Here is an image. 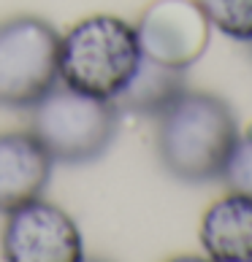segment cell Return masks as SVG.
Returning a JSON list of instances; mask_svg holds the SVG:
<instances>
[{
    "instance_id": "obj_1",
    "label": "cell",
    "mask_w": 252,
    "mask_h": 262,
    "mask_svg": "<svg viewBox=\"0 0 252 262\" xmlns=\"http://www.w3.org/2000/svg\"><path fill=\"white\" fill-rule=\"evenodd\" d=\"M236 138V116L217 95L182 92L158 114L160 162L179 181L203 184L220 179Z\"/></svg>"
},
{
    "instance_id": "obj_2",
    "label": "cell",
    "mask_w": 252,
    "mask_h": 262,
    "mask_svg": "<svg viewBox=\"0 0 252 262\" xmlns=\"http://www.w3.org/2000/svg\"><path fill=\"white\" fill-rule=\"evenodd\" d=\"M144 60L139 27L98 14L60 38V79L65 86L101 100H117Z\"/></svg>"
},
{
    "instance_id": "obj_3",
    "label": "cell",
    "mask_w": 252,
    "mask_h": 262,
    "mask_svg": "<svg viewBox=\"0 0 252 262\" xmlns=\"http://www.w3.org/2000/svg\"><path fill=\"white\" fill-rule=\"evenodd\" d=\"M120 122L114 100L82 95L71 86H54L33 105V135L54 162H92L111 146Z\"/></svg>"
},
{
    "instance_id": "obj_4",
    "label": "cell",
    "mask_w": 252,
    "mask_h": 262,
    "mask_svg": "<svg viewBox=\"0 0 252 262\" xmlns=\"http://www.w3.org/2000/svg\"><path fill=\"white\" fill-rule=\"evenodd\" d=\"M60 79V33L38 16L0 25V105L33 108Z\"/></svg>"
},
{
    "instance_id": "obj_5",
    "label": "cell",
    "mask_w": 252,
    "mask_h": 262,
    "mask_svg": "<svg viewBox=\"0 0 252 262\" xmlns=\"http://www.w3.org/2000/svg\"><path fill=\"white\" fill-rule=\"evenodd\" d=\"M3 257L8 262H82L84 246L76 222L63 208L35 198L8 213Z\"/></svg>"
},
{
    "instance_id": "obj_6",
    "label": "cell",
    "mask_w": 252,
    "mask_h": 262,
    "mask_svg": "<svg viewBox=\"0 0 252 262\" xmlns=\"http://www.w3.org/2000/svg\"><path fill=\"white\" fill-rule=\"evenodd\" d=\"M206 19L187 0H160L152 6L139 27L141 49L147 57L166 65L185 68L198 60L206 46Z\"/></svg>"
},
{
    "instance_id": "obj_7",
    "label": "cell",
    "mask_w": 252,
    "mask_h": 262,
    "mask_svg": "<svg viewBox=\"0 0 252 262\" xmlns=\"http://www.w3.org/2000/svg\"><path fill=\"white\" fill-rule=\"evenodd\" d=\"M52 154L33 133L0 135V211L14 208L41 198L52 176Z\"/></svg>"
},
{
    "instance_id": "obj_8",
    "label": "cell",
    "mask_w": 252,
    "mask_h": 262,
    "mask_svg": "<svg viewBox=\"0 0 252 262\" xmlns=\"http://www.w3.org/2000/svg\"><path fill=\"white\" fill-rule=\"evenodd\" d=\"M201 244L217 262H252V198L217 200L201 219Z\"/></svg>"
},
{
    "instance_id": "obj_9",
    "label": "cell",
    "mask_w": 252,
    "mask_h": 262,
    "mask_svg": "<svg viewBox=\"0 0 252 262\" xmlns=\"http://www.w3.org/2000/svg\"><path fill=\"white\" fill-rule=\"evenodd\" d=\"M185 92V68L158 62L144 54L139 71L130 79V84L117 95V105L135 114H154L158 116L163 108Z\"/></svg>"
},
{
    "instance_id": "obj_10",
    "label": "cell",
    "mask_w": 252,
    "mask_h": 262,
    "mask_svg": "<svg viewBox=\"0 0 252 262\" xmlns=\"http://www.w3.org/2000/svg\"><path fill=\"white\" fill-rule=\"evenodd\" d=\"M203 19L234 41H252V0H196Z\"/></svg>"
},
{
    "instance_id": "obj_11",
    "label": "cell",
    "mask_w": 252,
    "mask_h": 262,
    "mask_svg": "<svg viewBox=\"0 0 252 262\" xmlns=\"http://www.w3.org/2000/svg\"><path fill=\"white\" fill-rule=\"evenodd\" d=\"M220 179L228 184L230 192L252 198V130L244 133V135L239 133V138H236L234 149L228 154Z\"/></svg>"
},
{
    "instance_id": "obj_12",
    "label": "cell",
    "mask_w": 252,
    "mask_h": 262,
    "mask_svg": "<svg viewBox=\"0 0 252 262\" xmlns=\"http://www.w3.org/2000/svg\"><path fill=\"white\" fill-rule=\"evenodd\" d=\"M249 54H252V41H249Z\"/></svg>"
}]
</instances>
